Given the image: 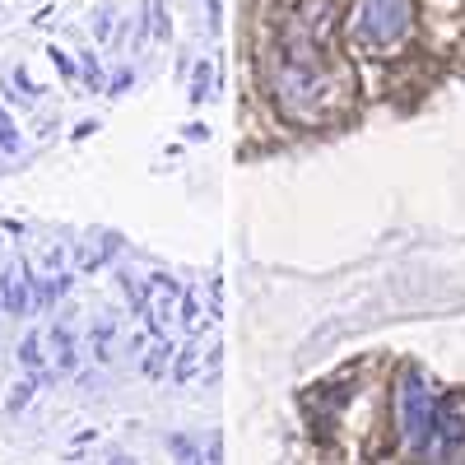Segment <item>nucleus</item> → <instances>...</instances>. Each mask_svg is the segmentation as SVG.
I'll list each match as a JSON object with an SVG mask.
<instances>
[{
  "mask_svg": "<svg viewBox=\"0 0 465 465\" xmlns=\"http://www.w3.org/2000/svg\"><path fill=\"white\" fill-rule=\"evenodd\" d=\"M433 423H438V396L423 372H401L396 381V429H401V447L410 456H429L433 451Z\"/></svg>",
  "mask_w": 465,
  "mask_h": 465,
  "instance_id": "nucleus-1",
  "label": "nucleus"
},
{
  "mask_svg": "<svg viewBox=\"0 0 465 465\" xmlns=\"http://www.w3.org/2000/svg\"><path fill=\"white\" fill-rule=\"evenodd\" d=\"M410 19H414V0H363L354 28L368 47H391L410 33Z\"/></svg>",
  "mask_w": 465,
  "mask_h": 465,
  "instance_id": "nucleus-2",
  "label": "nucleus"
},
{
  "mask_svg": "<svg viewBox=\"0 0 465 465\" xmlns=\"http://www.w3.org/2000/svg\"><path fill=\"white\" fill-rule=\"evenodd\" d=\"M0 302H5V312H15V317H24L28 312V289H24V280H0Z\"/></svg>",
  "mask_w": 465,
  "mask_h": 465,
  "instance_id": "nucleus-3",
  "label": "nucleus"
},
{
  "mask_svg": "<svg viewBox=\"0 0 465 465\" xmlns=\"http://www.w3.org/2000/svg\"><path fill=\"white\" fill-rule=\"evenodd\" d=\"M52 344H56V363L74 368V335L70 331H52Z\"/></svg>",
  "mask_w": 465,
  "mask_h": 465,
  "instance_id": "nucleus-4",
  "label": "nucleus"
},
{
  "mask_svg": "<svg viewBox=\"0 0 465 465\" xmlns=\"http://www.w3.org/2000/svg\"><path fill=\"white\" fill-rule=\"evenodd\" d=\"M19 359H24V368H43V335H24Z\"/></svg>",
  "mask_w": 465,
  "mask_h": 465,
  "instance_id": "nucleus-5",
  "label": "nucleus"
},
{
  "mask_svg": "<svg viewBox=\"0 0 465 465\" xmlns=\"http://www.w3.org/2000/svg\"><path fill=\"white\" fill-rule=\"evenodd\" d=\"M33 391H37V377H28V381H19V391H15V396L5 401V414H19V410L28 405V396H33Z\"/></svg>",
  "mask_w": 465,
  "mask_h": 465,
  "instance_id": "nucleus-6",
  "label": "nucleus"
},
{
  "mask_svg": "<svg viewBox=\"0 0 465 465\" xmlns=\"http://www.w3.org/2000/svg\"><path fill=\"white\" fill-rule=\"evenodd\" d=\"M0 149H5V153L19 149V131H15V122H10L5 112H0Z\"/></svg>",
  "mask_w": 465,
  "mask_h": 465,
  "instance_id": "nucleus-7",
  "label": "nucleus"
}]
</instances>
